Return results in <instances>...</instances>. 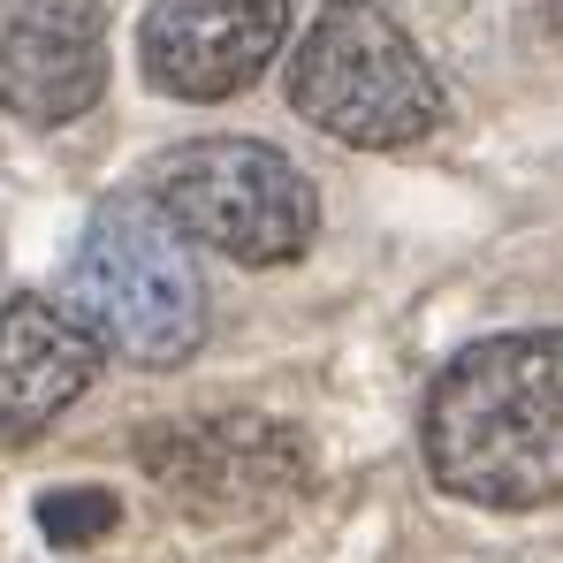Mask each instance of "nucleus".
<instances>
[{
	"mask_svg": "<svg viewBox=\"0 0 563 563\" xmlns=\"http://www.w3.org/2000/svg\"><path fill=\"white\" fill-rule=\"evenodd\" d=\"M427 472L479 510L563 503V328L465 343L427 388Z\"/></svg>",
	"mask_w": 563,
	"mask_h": 563,
	"instance_id": "obj_1",
	"label": "nucleus"
},
{
	"mask_svg": "<svg viewBox=\"0 0 563 563\" xmlns=\"http://www.w3.org/2000/svg\"><path fill=\"white\" fill-rule=\"evenodd\" d=\"M69 320L130 366H184L206 343V282L153 198H107L69 260Z\"/></svg>",
	"mask_w": 563,
	"mask_h": 563,
	"instance_id": "obj_2",
	"label": "nucleus"
},
{
	"mask_svg": "<svg viewBox=\"0 0 563 563\" xmlns=\"http://www.w3.org/2000/svg\"><path fill=\"white\" fill-rule=\"evenodd\" d=\"M289 107L358 153H396V145L434 137L450 99L388 8L328 0L289 54Z\"/></svg>",
	"mask_w": 563,
	"mask_h": 563,
	"instance_id": "obj_3",
	"label": "nucleus"
},
{
	"mask_svg": "<svg viewBox=\"0 0 563 563\" xmlns=\"http://www.w3.org/2000/svg\"><path fill=\"white\" fill-rule=\"evenodd\" d=\"M145 198L184 244H206L236 267H289L320 236L312 176L260 137H190L145 176Z\"/></svg>",
	"mask_w": 563,
	"mask_h": 563,
	"instance_id": "obj_4",
	"label": "nucleus"
},
{
	"mask_svg": "<svg viewBox=\"0 0 563 563\" xmlns=\"http://www.w3.org/2000/svg\"><path fill=\"white\" fill-rule=\"evenodd\" d=\"M145 472L190 518H260L305 487V450L275 419H184L137 442Z\"/></svg>",
	"mask_w": 563,
	"mask_h": 563,
	"instance_id": "obj_5",
	"label": "nucleus"
},
{
	"mask_svg": "<svg viewBox=\"0 0 563 563\" xmlns=\"http://www.w3.org/2000/svg\"><path fill=\"white\" fill-rule=\"evenodd\" d=\"M289 38V0H145L137 69L168 99H236Z\"/></svg>",
	"mask_w": 563,
	"mask_h": 563,
	"instance_id": "obj_6",
	"label": "nucleus"
},
{
	"mask_svg": "<svg viewBox=\"0 0 563 563\" xmlns=\"http://www.w3.org/2000/svg\"><path fill=\"white\" fill-rule=\"evenodd\" d=\"M107 92V0H0V107L62 130Z\"/></svg>",
	"mask_w": 563,
	"mask_h": 563,
	"instance_id": "obj_7",
	"label": "nucleus"
},
{
	"mask_svg": "<svg viewBox=\"0 0 563 563\" xmlns=\"http://www.w3.org/2000/svg\"><path fill=\"white\" fill-rule=\"evenodd\" d=\"M99 351L92 335L46 305V297H8L0 305V450H23L31 434H46L85 388L99 380Z\"/></svg>",
	"mask_w": 563,
	"mask_h": 563,
	"instance_id": "obj_8",
	"label": "nucleus"
},
{
	"mask_svg": "<svg viewBox=\"0 0 563 563\" xmlns=\"http://www.w3.org/2000/svg\"><path fill=\"white\" fill-rule=\"evenodd\" d=\"M114 518H122V503L107 487H54V495H38V533L54 549H85L99 533H114Z\"/></svg>",
	"mask_w": 563,
	"mask_h": 563,
	"instance_id": "obj_9",
	"label": "nucleus"
}]
</instances>
